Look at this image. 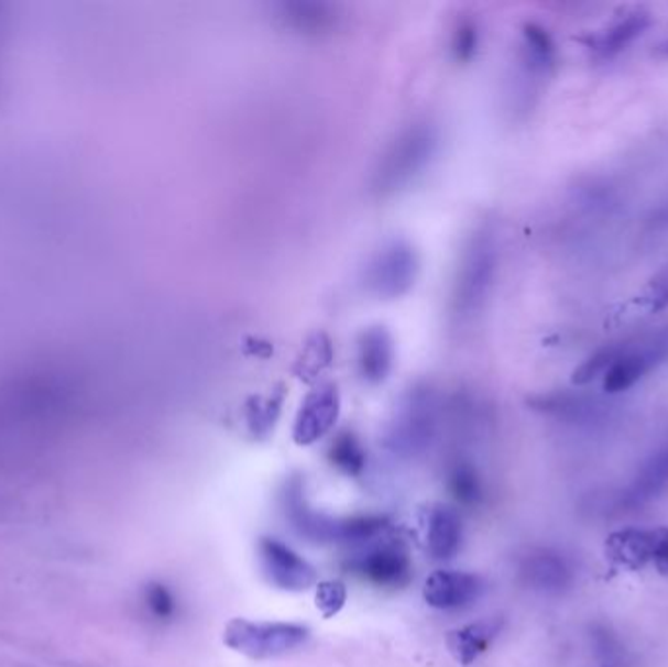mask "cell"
Listing matches in <instances>:
<instances>
[{
    "label": "cell",
    "instance_id": "44dd1931",
    "mask_svg": "<svg viewBox=\"0 0 668 667\" xmlns=\"http://www.w3.org/2000/svg\"><path fill=\"white\" fill-rule=\"evenodd\" d=\"M617 351L616 347H606V349H600L599 352H594L592 357L584 360L579 369L573 372V384L577 386H587L594 382L596 378L606 374L607 369L612 367V362L616 360Z\"/></svg>",
    "mask_w": 668,
    "mask_h": 667
},
{
    "label": "cell",
    "instance_id": "5b68a950",
    "mask_svg": "<svg viewBox=\"0 0 668 667\" xmlns=\"http://www.w3.org/2000/svg\"><path fill=\"white\" fill-rule=\"evenodd\" d=\"M417 274L415 249L405 241H391L365 266V286L377 298H399L415 284Z\"/></svg>",
    "mask_w": 668,
    "mask_h": 667
},
{
    "label": "cell",
    "instance_id": "7402d4cb",
    "mask_svg": "<svg viewBox=\"0 0 668 667\" xmlns=\"http://www.w3.org/2000/svg\"><path fill=\"white\" fill-rule=\"evenodd\" d=\"M145 605L149 613L158 621H173L178 613V601L174 598L173 591L163 583H151L145 589Z\"/></svg>",
    "mask_w": 668,
    "mask_h": 667
},
{
    "label": "cell",
    "instance_id": "603a6c76",
    "mask_svg": "<svg viewBox=\"0 0 668 667\" xmlns=\"http://www.w3.org/2000/svg\"><path fill=\"white\" fill-rule=\"evenodd\" d=\"M317 609L321 611L322 615L330 619V616L340 613V609L347 603V588L342 581H322L317 583Z\"/></svg>",
    "mask_w": 668,
    "mask_h": 667
},
{
    "label": "cell",
    "instance_id": "30bf717a",
    "mask_svg": "<svg viewBox=\"0 0 668 667\" xmlns=\"http://www.w3.org/2000/svg\"><path fill=\"white\" fill-rule=\"evenodd\" d=\"M485 591L483 580L469 571L438 570L425 581L423 598L436 611H463Z\"/></svg>",
    "mask_w": 668,
    "mask_h": 667
},
{
    "label": "cell",
    "instance_id": "7c38bea8",
    "mask_svg": "<svg viewBox=\"0 0 668 667\" xmlns=\"http://www.w3.org/2000/svg\"><path fill=\"white\" fill-rule=\"evenodd\" d=\"M423 528H425L428 553L436 560H451L458 556L463 543V525L460 513L442 503H435L423 511Z\"/></svg>",
    "mask_w": 668,
    "mask_h": 667
},
{
    "label": "cell",
    "instance_id": "d4e9b609",
    "mask_svg": "<svg viewBox=\"0 0 668 667\" xmlns=\"http://www.w3.org/2000/svg\"><path fill=\"white\" fill-rule=\"evenodd\" d=\"M280 412V402L269 400L264 405H256L251 413V427L254 433H266L276 422Z\"/></svg>",
    "mask_w": 668,
    "mask_h": 667
},
{
    "label": "cell",
    "instance_id": "8fae6325",
    "mask_svg": "<svg viewBox=\"0 0 668 667\" xmlns=\"http://www.w3.org/2000/svg\"><path fill=\"white\" fill-rule=\"evenodd\" d=\"M340 397L337 387L325 386L305 397L297 412L294 440L299 447H309L322 439L339 419Z\"/></svg>",
    "mask_w": 668,
    "mask_h": 667
},
{
    "label": "cell",
    "instance_id": "8992f818",
    "mask_svg": "<svg viewBox=\"0 0 668 667\" xmlns=\"http://www.w3.org/2000/svg\"><path fill=\"white\" fill-rule=\"evenodd\" d=\"M435 395L428 390H415L403 400L391 427L390 442L403 457H417L435 437Z\"/></svg>",
    "mask_w": 668,
    "mask_h": 667
},
{
    "label": "cell",
    "instance_id": "2e32d148",
    "mask_svg": "<svg viewBox=\"0 0 668 667\" xmlns=\"http://www.w3.org/2000/svg\"><path fill=\"white\" fill-rule=\"evenodd\" d=\"M499 631H501V623H496V621L468 624V626H461L458 631L450 633L448 646H450L453 658L458 659L461 666H471L481 654H485Z\"/></svg>",
    "mask_w": 668,
    "mask_h": 667
},
{
    "label": "cell",
    "instance_id": "277c9868",
    "mask_svg": "<svg viewBox=\"0 0 668 667\" xmlns=\"http://www.w3.org/2000/svg\"><path fill=\"white\" fill-rule=\"evenodd\" d=\"M348 568L375 588H405L413 580V560L407 546L399 538L385 535L358 546L357 553L350 556Z\"/></svg>",
    "mask_w": 668,
    "mask_h": 667
},
{
    "label": "cell",
    "instance_id": "9c48e42d",
    "mask_svg": "<svg viewBox=\"0 0 668 667\" xmlns=\"http://www.w3.org/2000/svg\"><path fill=\"white\" fill-rule=\"evenodd\" d=\"M668 357V335L653 337L637 349H620L612 367L604 374V390L607 394H620L635 386L649 370Z\"/></svg>",
    "mask_w": 668,
    "mask_h": 667
},
{
    "label": "cell",
    "instance_id": "7a4b0ae2",
    "mask_svg": "<svg viewBox=\"0 0 668 667\" xmlns=\"http://www.w3.org/2000/svg\"><path fill=\"white\" fill-rule=\"evenodd\" d=\"M436 145L438 135L432 125H410L391 143L390 150L385 151L380 161L373 181L375 190L390 194L399 190L401 186L408 185L428 165V161L435 157Z\"/></svg>",
    "mask_w": 668,
    "mask_h": 667
},
{
    "label": "cell",
    "instance_id": "ba28073f",
    "mask_svg": "<svg viewBox=\"0 0 668 667\" xmlns=\"http://www.w3.org/2000/svg\"><path fill=\"white\" fill-rule=\"evenodd\" d=\"M259 554L270 583H274L276 588L284 591H305L317 583V571L311 564L278 538H261Z\"/></svg>",
    "mask_w": 668,
    "mask_h": 667
},
{
    "label": "cell",
    "instance_id": "e0dca14e",
    "mask_svg": "<svg viewBox=\"0 0 668 667\" xmlns=\"http://www.w3.org/2000/svg\"><path fill=\"white\" fill-rule=\"evenodd\" d=\"M649 24H651L649 14L632 12L614 26L607 28L604 34L599 35V40L594 42V50L604 53V55L620 52L625 45L632 44L637 35H642Z\"/></svg>",
    "mask_w": 668,
    "mask_h": 667
},
{
    "label": "cell",
    "instance_id": "5bb4252c",
    "mask_svg": "<svg viewBox=\"0 0 668 667\" xmlns=\"http://www.w3.org/2000/svg\"><path fill=\"white\" fill-rule=\"evenodd\" d=\"M522 580L538 591L556 593L571 583V568L559 554L551 550H536L528 554L521 564Z\"/></svg>",
    "mask_w": 668,
    "mask_h": 667
},
{
    "label": "cell",
    "instance_id": "d6986e66",
    "mask_svg": "<svg viewBox=\"0 0 668 667\" xmlns=\"http://www.w3.org/2000/svg\"><path fill=\"white\" fill-rule=\"evenodd\" d=\"M668 485V448L643 466L642 474L629 490L632 503H643L659 495Z\"/></svg>",
    "mask_w": 668,
    "mask_h": 667
},
{
    "label": "cell",
    "instance_id": "ac0fdd59",
    "mask_svg": "<svg viewBox=\"0 0 668 667\" xmlns=\"http://www.w3.org/2000/svg\"><path fill=\"white\" fill-rule=\"evenodd\" d=\"M330 464L337 466L342 474L360 478L364 474L368 457L364 447L352 433H342L332 440L329 450Z\"/></svg>",
    "mask_w": 668,
    "mask_h": 667
},
{
    "label": "cell",
    "instance_id": "6da1fadb",
    "mask_svg": "<svg viewBox=\"0 0 668 667\" xmlns=\"http://www.w3.org/2000/svg\"><path fill=\"white\" fill-rule=\"evenodd\" d=\"M304 493L302 480H292L287 483L284 493V507L292 527L296 528L299 535L309 538L311 543H321V545L335 543V545H350L358 548L372 543L377 536L385 535L390 528L387 518L377 515L348 518L322 515L319 511L309 507Z\"/></svg>",
    "mask_w": 668,
    "mask_h": 667
},
{
    "label": "cell",
    "instance_id": "9a60e30c",
    "mask_svg": "<svg viewBox=\"0 0 668 667\" xmlns=\"http://www.w3.org/2000/svg\"><path fill=\"white\" fill-rule=\"evenodd\" d=\"M655 546H657V531L627 528V531L610 536L606 548L607 554L616 562L637 570L645 564L655 560Z\"/></svg>",
    "mask_w": 668,
    "mask_h": 667
},
{
    "label": "cell",
    "instance_id": "484cf974",
    "mask_svg": "<svg viewBox=\"0 0 668 667\" xmlns=\"http://www.w3.org/2000/svg\"><path fill=\"white\" fill-rule=\"evenodd\" d=\"M655 566L660 573L668 576V528H657V546H655Z\"/></svg>",
    "mask_w": 668,
    "mask_h": 667
},
{
    "label": "cell",
    "instance_id": "ffe728a7",
    "mask_svg": "<svg viewBox=\"0 0 668 667\" xmlns=\"http://www.w3.org/2000/svg\"><path fill=\"white\" fill-rule=\"evenodd\" d=\"M448 488H450L451 495L461 505H478L483 495L478 472L468 462L451 466L450 474H448Z\"/></svg>",
    "mask_w": 668,
    "mask_h": 667
},
{
    "label": "cell",
    "instance_id": "52a82bcc",
    "mask_svg": "<svg viewBox=\"0 0 668 667\" xmlns=\"http://www.w3.org/2000/svg\"><path fill=\"white\" fill-rule=\"evenodd\" d=\"M496 253L489 233H479L466 249L456 282L453 302L461 316H471L483 304L495 274Z\"/></svg>",
    "mask_w": 668,
    "mask_h": 667
},
{
    "label": "cell",
    "instance_id": "cb8c5ba5",
    "mask_svg": "<svg viewBox=\"0 0 668 667\" xmlns=\"http://www.w3.org/2000/svg\"><path fill=\"white\" fill-rule=\"evenodd\" d=\"M524 37H526V45H528L529 55L534 62H538L539 65H547L551 62L554 42L544 28L538 24H528L524 28Z\"/></svg>",
    "mask_w": 668,
    "mask_h": 667
},
{
    "label": "cell",
    "instance_id": "4fadbf2b",
    "mask_svg": "<svg viewBox=\"0 0 668 667\" xmlns=\"http://www.w3.org/2000/svg\"><path fill=\"white\" fill-rule=\"evenodd\" d=\"M395 362V345L385 327L365 329L358 341V369L365 382L380 384L390 376Z\"/></svg>",
    "mask_w": 668,
    "mask_h": 667
},
{
    "label": "cell",
    "instance_id": "3957f363",
    "mask_svg": "<svg viewBox=\"0 0 668 667\" xmlns=\"http://www.w3.org/2000/svg\"><path fill=\"white\" fill-rule=\"evenodd\" d=\"M311 631L304 624L261 623L233 619L227 624L223 642L227 648L251 659L282 658L307 644Z\"/></svg>",
    "mask_w": 668,
    "mask_h": 667
}]
</instances>
